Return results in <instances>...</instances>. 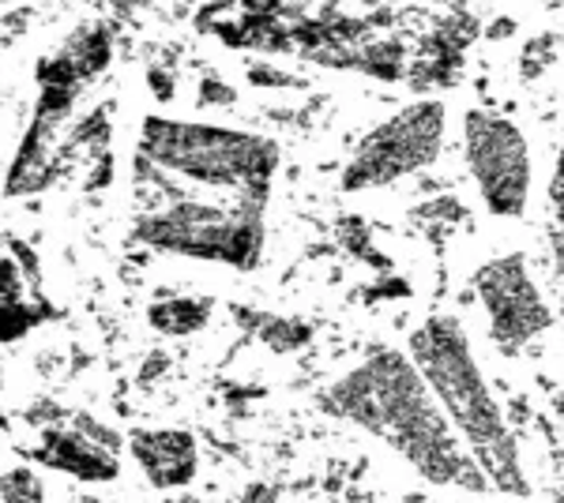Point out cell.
<instances>
[{
    "label": "cell",
    "instance_id": "cell-1",
    "mask_svg": "<svg viewBox=\"0 0 564 503\" xmlns=\"http://www.w3.org/2000/svg\"><path fill=\"white\" fill-rule=\"evenodd\" d=\"M332 417L354 420L366 433L395 447L406 462L433 484H459L467 492H486L489 481L452 420L433 402V391L417 376L411 357L399 350H377L366 364L343 376L321 395Z\"/></svg>",
    "mask_w": 564,
    "mask_h": 503
},
{
    "label": "cell",
    "instance_id": "cell-2",
    "mask_svg": "<svg viewBox=\"0 0 564 503\" xmlns=\"http://www.w3.org/2000/svg\"><path fill=\"white\" fill-rule=\"evenodd\" d=\"M411 364L417 369V376L425 380V387L433 391L436 406L452 420L456 436H463L467 451L475 455L486 481H494L505 496H527L531 484H527L520 462V444H516L494 391H489L486 376H481L459 319H425L411 335Z\"/></svg>",
    "mask_w": 564,
    "mask_h": 503
},
{
    "label": "cell",
    "instance_id": "cell-3",
    "mask_svg": "<svg viewBox=\"0 0 564 503\" xmlns=\"http://www.w3.org/2000/svg\"><path fill=\"white\" fill-rule=\"evenodd\" d=\"M140 158L188 188L218 196H271V177L279 173V147L268 135L234 132L215 124H185L166 117H148L140 135Z\"/></svg>",
    "mask_w": 564,
    "mask_h": 503
},
{
    "label": "cell",
    "instance_id": "cell-4",
    "mask_svg": "<svg viewBox=\"0 0 564 503\" xmlns=\"http://www.w3.org/2000/svg\"><path fill=\"white\" fill-rule=\"evenodd\" d=\"M444 106L441 102H414L377 124L354 151L347 173H343V188H384L391 181H403L411 173L433 166L436 154L444 147Z\"/></svg>",
    "mask_w": 564,
    "mask_h": 503
},
{
    "label": "cell",
    "instance_id": "cell-5",
    "mask_svg": "<svg viewBox=\"0 0 564 503\" xmlns=\"http://www.w3.org/2000/svg\"><path fill=\"white\" fill-rule=\"evenodd\" d=\"M463 154L481 204L497 218H523L531 199V154L520 128L489 109H470L463 117Z\"/></svg>",
    "mask_w": 564,
    "mask_h": 503
},
{
    "label": "cell",
    "instance_id": "cell-6",
    "mask_svg": "<svg viewBox=\"0 0 564 503\" xmlns=\"http://www.w3.org/2000/svg\"><path fill=\"white\" fill-rule=\"evenodd\" d=\"M475 289L489 316V338L497 342L500 353H520L531 338L545 335L557 324L539 286L531 282V271H527V260L520 252L489 260L475 274Z\"/></svg>",
    "mask_w": 564,
    "mask_h": 503
},
{
    "label": "cell",
    "instance_id": "cell-7",
    "mask_svg": "<svg viewBox=\"0 0 564 503\" xmlns=\"http://www.w3.org/2000/svg\"><path fill=\"white\" fill-rule=\"evenodd\" d=\"M132 459L140 462L143 478L154 489H181L196 478V440L181 428H159V433H132Z\"/></svg>",
    "mask_w": 564,
    "mask_h": 503
},
{
    "label": "cell",
    "instance_id": "cell-8",
    "mask_svg": "<svg viewBox=\"0 0 564 503\" xmlns=\"http://www.w3.org/2000/svg\"><path fill=\"white\" fill-rule=\"evenodd\" d=\"M34 459L53 470H65L79 481H113L121 473L113 451L90 444L84 433L76 428H42V440L34 447Z\"/></svg>",
    "mask_w": 564,
    "mask_h": 503
},
{
    "label": "cell",
    "instance_id": "cell-9",
    "mask_svg": "<svg viewBox=\"0 0 564 503\" xmlns=\"http://www.w3.org/2000/svg\"><path fill=\"white\" fill-rule=\"evenodd\" d=\"M215 300H196V297H177V300H162L151 308V327H159L162 335H196L199 327L212 319Z\"/></svg>",
    "mask_w": 564,
    "mask_h": 503
},
{
    "label": "cell",
    "instance_id": "cell-10",
    "mask_svg": "<svg viewBox=\"0 0 564 503\" xmlns=\"http://www.w3.org/2000/svg\"><path fill=\"white\" fill-rule=\"evenodd\" d=\"M42 481L31 470H23V466L0 478V500L4 503H42Z\"/></svg>",
    "mask_w": 564,
    "mask_h": 503
},
{
    "label": "cell",
    "instance_id": "cell-11",
    "mask_svg": "<svg viewBox=\"0 0 564 503\" xmlns=\"http://www.w3.org/2000/svg\"><path fill=\"white\" fill-rule=\"evenodd\" d=\"M263 342H268L271 350H294V346L308 342V327L290 324V319H268V324H263Z\"/></svg>",
    "mask_w": 564,
    "mask_h": 503
},
{
    "label": "cell",
    "instance_id": "cell-12",
    "mask_svg": "<svg viewBox=\"0 0 564 503\" xmlns=\"http://www.w3.org/2000/svg\"><path fill=\"white\" fill-rule=\"evenodd\" d=\"M72 428L76 433H84L90 444H98V447H106V451H121V436L113 433V428H106V425H98L95 417H87V414H76L72 417Z\"/></svg>",
    "mask_w": 564,
    "mask_h": 503
},
{
    "label": "cell",
    "instance_id": "cell-13",
    "mask_svg": "<svg viewBox=\"0 0 564 503\" xmlns=\"http://www.w3.org/2000/svg\"><path fill=\"white\" fill-rule=\"evenodd\" d=\"M238 102V90L230 84H223L218 76H204L199 79V90H196V106H226L230 109Z\"/></svg>",
    "mask_w": 564,
    "mask_h": 503
},
{
    "label": "cell",
    "instance_id": "cell-14",
    "mask_svg": "<svg viewBox=\"0 0 564 503\" xmlns=\"http://www.w3.org/2000/svg\"><path fill=\"white\" fill-rule=\"evenodd\" d=\"M84 503H102V500H84Z\"/></svg>",
    "mask_w": 564,
    "mask_h": 503
}]
</instances>
